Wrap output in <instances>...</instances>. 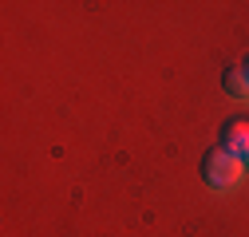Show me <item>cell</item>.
<instances>
[{"label":"cell","instance_id":"obj_1","mask_svg":"<svg viewBox=\"0 0 249 237\" xmlns=\"http://www.w3.org/2000/svg\"><path fill=\"white\" fill-rule=\"evenodd\" d=\"M241 174H245V162L233 158L226 146H217V151H210L202 158V178H206L210 190H233L241 182Z\"/></svg>","mask_w":249,"mask_h":237},{"label":"cell","instance_id":"obj_2","mask_svg":"<svg viewBox=\"0 0 249 237\" xmlns=\"http://www.w3.org/2000/svg\"><path fill=\"white\" fill-rule=\"evenodd\" d=\"M222 146L233 158L245 162V154H249V118H230V123L222 127Z\"/></svg>","mask_w":249,"mask_h":237},{"label":"cell","instance_id":"obj_3","mask_svg":"<svg viewBox=\"0 0 249 237\" xmlns=\"http://www.w3.org/2000/svg\"><path fill=\"white\" fill-rule=\"evenodd\" d=\"M222 87H226V91H230L233 99H249V75H245L241 68H226Z\"/></svg>","mask_w":249,"mask_h":237},{"label":"cell","instance_id":"obj_4","mask_svg":"<svg viewBox=\"0 0 249 237\" xmlns=\"http://www.w3.org/2000/svg\"><path fill=\"white\" fill-rule=\"evenodd\" d=\"M241 71H245V75H249V55H245V64H241Z\"/></svg>","mask_w":249,"mask_h":237},{"label":"cell","instance_id":"obj_5","mask_svg":"<svg viewBox=\"0 0 249 237\" xmlns=\"http://www.w3.org/2000/svg\"><path fill=\"white\" fill-rule=\"evenodd\" d=\"M245 170H249V154H245Z\"/></svg>","mask_w":249,"mask_h":237}]
</instances>
